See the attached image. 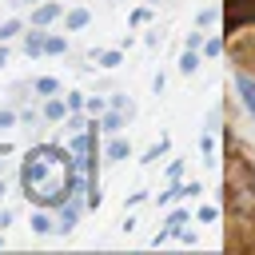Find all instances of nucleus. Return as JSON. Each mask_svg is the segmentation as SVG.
I'll list each match as a JSON object with an SVG mask.
<instances>
[{
    "instance_id": "obj_14",
    "label": "nucleus",
    "mask_w": 255,
    "mask_h": 255,
    "mask_svg": "<svg viewBox=\"0 0 255 255\" xmlns=\"http://www.w3.org/2000/svg\"><path fill=\"white\" fill-rule=\"evenodd\" d=\"M32 88H36V96H56V92H60V80H52V76H40Z\"/></svg>"
},
{
    "instance_id": "obj_6",
    "label": "nucleus",
    "mask_w": 255,
    "mask_h": 255,
    "mask_svg": "<svg viewBox=\"0 0 255 255\" xmlns=\"http://www.w3.org/2000/svg\"><path fill=\"white\" fill-rule=\"evenodd\" d=\"M235 88H239V96H243V108L255 116V80H251L247 72H239V76H235Z\"/></svg>"
},
{
    "instance_id": "obj_7",
    "label": "nucleus",
    "mask_w": 255,
    "mask_h": 255,
    "mask_svg": "<svg viewBox=\"0 0 255 255\" xmlns=\"http://www.w3.org/2000/svg\"><path fill=\"white\" fill-rule=\"evenodd\" d=\"M124 116H131V112H124V108H112V112H108V116L100 120V128H104L108 135H116V131L124 128Z\"/></svg>"
},
{
    "instance_id": "obj_25",
    "label": "nucleus",
    "mask_w": 255,
    "mask_h": 255,
    "mask_svg": "<svg viewBox=\"0 0 255 255\" xmlns=\"http://www.w3.org/2000/svg\"><path fill=\"white\" fill-rule=\"evenodd\" d=\"M4 64H8V52H4V48H0V68H4Z\"/></svg>"
},
{
    "instance_id": "obj_26",
    "label": "nucleus",
    "mask_w": 255,
    "mask_h": 255,
    "mask_svg": "<svg viewBox=\"0 0 255 255\" xmlns=\"http://www.w3.org/2000/svg\"><path fill=\"white\" fill-rule=\"evenodd\" d=\"M147 4H159V0H147Z\"/></svg>"
},
{
    "instance_id": "obj_19",
    "label": "nucleus",
    "mask_w": 255,
    "mask_h": 255,
    "mask_svg": "<svg viewBox=\"0 0 255 255\" xmlns=\"http://www.w3.org/2000/svg\"><path fill=\"white\" fill-rule=\"evenodd\" d=\"M203 52H207V56H219V52H223V40H207Z\"/></svg>"
},
{
    "instance_id": "obj_16",
    "label": "nucleus",
    "mask_w": 255,
    "mask_h": 255,
    "mask_svg": "<svg viewBox=\"0 0 255 255\" xmlns=\"http://www.w3.org/2000/svg\"><path fill=\"white\" fill-rule=\"evenodd\" d=\"M64 48H68V40H64V36H48V40H44V52H48V56H60Z\"/></svg>"
},
{
    "instance_id": "obj_22",
    "label": "nucleus",
    "mask_w": 255,
    "mask_h": 255,
    "mask_svg": "<svg viewBox=\"0 0 255 255\" xmlns=\"http://www.w3.org/2000/svg\"><path fill=\"white\" fill-rule=\"evenodd\" d=\"M179 171H183V159H171V167H167V175H171V179H179Z\"/></svg>"
},
{
    "instance_id": "obj_17",
    "label": "nucleus",
    "mask_w": 255,
    "mask_h": 255,
    "mask_svg": "<svg viewBox=\"0 0 255 255\" xmlns=\"http://www.w3.org/2000/svg\"><path fill=\"white\" fill-rule=\"evenodd\" d=\"M12 36H20V20H8V24H0V40H12Z\"/></svg>"
},
{
    "instance_id": "obj_4",
    "label": "nucleus",
    "mask_w": 255,
    "mask_h": 255,
    "mask_svg": "<svg viewBox=\"0 0 255 255\" xmlns=\"http://www.w3.org/2000/svg\"><path fill=\"white\" fill-rule=\"evenodd\" d=\"M64 8L56 4V0H48V4H40V8H32V28H48L56 16H60Z\"/></svg>"
},
{
    "instance_id": "obj_27",
    "label": "nucleus",
    "mask_w": 255,
    "mask_h": 255,
    "mask_svg": "<svg viewBox=\"0 0 255 255\" xmlns=\"http://www.w3.org/2000/svg\"><path fill=\"white\" fill-rule=\"evenodd\" d=\"M24 4H36V0H24Z\"/></svg>"
},
{
    "instance_id": "obj_24",
    "label": "nucleus",
    "mask_w": 255,
    "mask_h": 255,
    "mask_svg": "<svg viewBox=\"0 0 255 255\" xmlns=\"http://www.w3.org/2000/svg\"><path fill=\"white\" fill-rule=\"evenodd\" d=\"M12 120H16L12 112H0V128H12Z\"/></svg>"
},
{
    "instance_id": "obj_10",
    "label": "nucleus",
    "mask_w": 255,
    "mask_h": 255,
    "mask_svg": "<svg viewBox=\"0 0 255 255\" xmlns=\"http://www.w3.org/2000/svg\"><path fill=\"white\" fill-rule=\"evenodd\" d=\"M32 231H36V235H52V231H56V219H48L44 211H36V215H32Z\"/></svg>"
},
{
    "instance_id": "obj_23",
    "label": "nucleus",
    "mask_w": 255,
    "mask_h": 255,
    "mask_svg": "<svg viewBox=\"0 0 255 255\" xmlns=\"http://www.w3.org/2000/svg\"><path fill=\"white\" fill-rule=\"evenodd\" d=\"M215 215H219V211H215V207H199V219H203V223H211V219H215Z\"/></svg>"
},
{
    "instance_id": "obj_1",
    "label": "nucleus",
    "mask_w": 255,
    "mask_h": 255,
    "mask_svg": "<svg viewBox=\"0 0 255 255\" xmlns=\"http://www.w3.org/2000/svg\"><path fill=\"white\" fill-rule=\"evenodd\" d=\"M20 183H24V195L40 207L48 203H64L72 199L80 187H88V175H80V163L72 159L68 147H32L24 167H20Z\"/></svg>"
},
{
    "instance_id": "obj_21",
    "label": "nucleus",
    "mask_w": 255,
    "mask_h": 255,
    "mask_svg": "<svg viewBox=\"0 0 255 255\" xmlns=\"http://www.w3.org/2000/svg\"><path fill=\"white\" fill-rule=\"evenodd\" d=\"M84 108H88L92 116H100V112H104V100H100V96H96V100H84Z\"/></svg>"
},
{
    "instance_id": "obj_12",
    "label": "nucleus",
    "mask_w": 255,
    "mask_h": 255,
    "mask_svg": "<svg viewBox=\"0 0 255 255\" xmlns=\"http://www.w3.org/2000/svg\"><path fill=\"white\" fill-rule=\"evenodd\" d=\"M96 64H100V68H120V64H124V52L108 48V52H100V56H96Z\"/></svg>"
},
{
    "instance_id": "obj_3",
    "label": "nucleus",
    "mask_w": 255,
    "mask_h": 255,
    "mask_svg": "<svg viewBox=\"0 0 255 255\" xmlns=\"http://www.w3.org/2000/svg\"><path fill=\"white\" fill-rule=\"evenodd\" d=\"M255 24V0H223V32H239Z\"/></svg>"
},
{
    "instance_id": "obj_28",
    "label": "nucleus",
    "mask_w": 255,
    "mask_h": 255,
    "mask_svg": "<svg viewBox=\"0 0 255 255\" xmlns=\"http://www.w3.org/2000/svg\"><path fill=\"white\" fill-rule=\"evenodd\" d=\"M0 247H4V239H0Z\"/></svg>"
},
{
    "instance_id": "obj_20",
    "label": "nucleus",
    "mask_w": 255,
    "mask_h": 255,
    "mask_svg": "<svg viewBox=\"0 0 255 255\" xmlns=\"http://www.w3.org/2000/svg\"><path fill=\"white\" fill-rule=\"evenodd\" d=\"M80 108H84V96L72 92V96H68V112H80Z\"/></svg>"
},
{
    "instance_id": "obj_13",
    "label": "nucleus",
    "mask_w": 255,
    "mask_h": 255,
    "mask_svg": "<svg viewBox=\"0 0 255 255\" xmlns=\"http://www.w3.org/2000/svg\"><path fill=\"white\" fill-rule=\"evenodd\" d=\"M195 68H199V52H195V48H187V52L179 56V72H183V76H191Z\"/></svg>"
},
{
    "instance_id": "obj_2",
    "label": "nucleus",
    "mask_w": 255,
    "mask_h": 255,
    "mask_svg": "<svg viewBox=\"0 0 255 255\" xmlns=\"http://www.w3.org/2000/svg\"><path fill=\"white\" fill-rule=\"evenodd\" d=\"M227 207L239 215H255V171L251 167H235L227 179Z\"/></svg>"
},
{
    "instance_id": "obj_11",
    "label": "nucleus",
    "mask_w": 255,
    "mask_h": 255,
    "mask_svg": "<svg viewBox=\"0 0 255 255\" xmlns=\"http://www.w3.org/2000/svg\"><path fill=\"white\" fill-rule=\"evenodd\" d=\"M44 40H48V36H44V32L36 28V32H32V36L24 40V52H28V56H40V52H44Z\"/></svg>"
},
{
    "instance_id": "obj_5",
    "label": "nucleus",
    "mask_w": 255,
    "mask_h": 255,
    "mask_svg": "<svg viewBox=\"0 0 255 255\" xmlns=\"http://www.w3.org/2000/svg\"><path fill=\"white\" fill-rule=\"evenodd\" d=\"M183 227H187V211H171V215H167V227H163V231H159V235H155V239H151V243H155V247H159V243H163V239H171V235H179V231H183Z\"/></svg>"
},
{
    "instance_id": "obj_8",
    "label": "nucleus",
    "mask_w": 255,
    "mask_h": 255,
    "mask_svg": "<svg viewBox=\"0 0 255 255\" xmlns=\"http://www.w3.org/2000/svg\"><path fill=\"white\" fill-rule=\"evenodd\" d=\"M128 151H131V143H128L124 135H112V139H108V147H104V155H108V159H128Z\"/></svg>"
},
{
    "instance_id": "obj_15",
    "label": "nucleus",
    "mask_w": 255,
    "mask_h": 255,
    "mask_svg": "<svg viewBox=\"0 0 255 255\" xmlns=\"http://www.w3.org/2000/svg\"><path fill=\"white\" fill-rule=\"evenodd\" d=\"M44 116H48V120H64V116H68V100H48V104H44Z\"/></svg>"
},
{
    "instance_id": "obj_9",
    "label": "nucleus",
    "mask_w": 255,
    "mask_h": 255,
    "mask_svg": "<svg viewBox=\"0 0 255 255\" xmlns=\"http://www.w3.org/2000/svg\"><path fill=\"white\" fill-rule=\"evenodd\" d=\"M88 20H92V12H88V8H72V12L64 16V28H68V32H80Z\"/></svg>"
},
{
    "instance_id": "obj_18",
    "label": "nucleus",
    "mask_w": 255,
    "mask_h": 255,
    "mask_svg": "<svg viewBox=\"0 0 255 255\" xmlns=\"http://www.w3.org/2000/svg\"><path fill=\"white\" fill-rule=\"evenodd\" d=\"M159 151H167V139H159L155 147H147V155H143V163H151V159H159Z\"/></svg>"
}]
</instances>
